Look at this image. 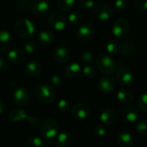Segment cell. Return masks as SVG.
Masks as SVG:
<instances>
[{
  "instance_id": "cell-19",
  "label": "cell",
  "mask_w": 147,
  "mask_h": 147,
  "mask_svg": "<svg viewBox=\"0 0 147 147\" xmlns=\"http://www.w3.org/2000/svg\"><path fill=\"white\" fill-rule=\"evenodd\" d=\"M26 57V53L20 48L10 49L8 53V60L13 65L22 64Z\"/></svg>"
},
{
  "instance_id": "cell-42",
  "label": "cell",
  "mask_w": 147,
  "mask_h": 147,
  "mask_svg": "<svg viewBox=\"0 0 147 147\" xmlns=\"http://www.w3.org/2000/svg\"><path fill=\"white\" fill-rule=\"evenodd\" d=\"M4 68H6V64H5V62H4V58H3V56L0 53V71H1L2 69H4Z\"/></svg>"
},
{
  "instance_id": "cell-28",
  "label": "cell",
  "mask_w": 147,
  "mask_h": 147,
  "mask_svg": "<svg viewBox=\"0 0 147 147\" xmlns=\"http://www.w3.org/2000/svg\"><path fill=\"white\" fill-rule=\"evenodd\" d=\"M106 51L109 55H114L121 51V42L117 40L112 39L106 43Z\"/></svg>"
},
{
  "instance_id": "cell-13",
  "label": "cell",
  "mask_w": 147,
  "mask_h": 147,
  "mask_svg": "<svg viewBox=\"0 0 147 147\" xmlns=\"http://www.w3.org/2000/svg\"><path fill=\"white\" fill-rule=\"evenodd\" d=\"M71 113L74 119L78 121H84L89 117L90 109L87 104L83 102H78L71 107Z\"/></svg>"
},
{
  "instance_id": "cell-43",
  "label": "cell",
  "mask_w": 147,
  "mask_h": 147,
  "mask_svg": "<svg viewBox=\"0 0 147 147\" xmlns=\"http://www.w3.org/2000/svg\"><path fill=\"white\" fill-rule=\"evenodd\" d=\"M3 105L2 102L0 101V115L3 114Z\"/></svg>"
},
{
  "instance_id": "cell-14",
  "label": "cell",
  "mask_w": 147,
  "mask_h": 147,
  "mask_svg": "<svg viewBox=\"0 0 147 147\" xmlns=\"http://www.w3.org/2000/svg\"><path fill=\"white\" fill-rule=\"evenodd\" d=\"M96 34V28L90 23L81 25L77 30V37L82 41H88L93 39Z\"/></svg>"
},
{
  "instance_id": "cell-40",
  "label": "cell",
  "mask_w": 147,
  "mask_h": 147,
  "mask_svg": "<svg viewBox=\"0 0 147 147\" xmlns=\"http://www.w3.org/2000/svg\"><path fill=\"white\" fill-rule=\"evenodd\" d=\"M50 82H51V84L53 85V87H59L61 84H62V79L61 78L55 74V75H53L50 78Z\"/></svg>"
},
{
  "instance_id": "cell-38",
  "label": "cell",
  "mask_w": 147,
  "mask_h": 147,
  "mask_svg": "<svg viewBox=\"0 0 147 147\" xmlns=\"http://www.w3.org/2000/svg\"><path fill=\"white\" fill-rule=\"evenodd\" d=\"M134 6L140 12H147V0H134Z\"/></svg>"
},
{
  "instance_id": "cell-16",
  "label": "cell",
  "mask_w": 147,
  "mask_h": 147,
  "mask_svg": "<svg viewBox=\"0 0 147 147\" xmlns=\"http://www.w3.org/2000/svg\"><path fill=\"white\" fill-rule=\"evenodd\" d=\"M25 73L31 78H38L42 73V65L37 60H30L25 65Z\"/></svg>"
},
{
  "instance_id": "cell-4",
  "label": "cell",
  "mask_w": 147,
  "mask_h": 147,
  "mask_svg": "<svg viewBox=\"0 0 147 147\" xmlns=\"http://www.w3.org/2000/svg\"><path fill=\"white\" fill-rule=\"evenodd\" d=\"M59 131V126L58 122L53 119H46L44 120L39 128V133L42 136V138L47 141H52L53 139L57 137Z\"/></svg>"
},
{
  "instance_id": "cell-35",
  "label": "cell",
  "mask_w": 147,
  "mask_h": 147,
  "mask_svg": "<svg viewBox=\"0 0 147 147\" xmlns=\"http://www.w3.org/2000/svg\"><path fill=\"white\" fill-rule=\"evenodd\" d=\"M115 9L118 12H124L128 8V2L127 0H115L114 3Z\"/></svg>"
},
{
  "instance_id": "cell-37",
  "label": "cell",
  "mask_w": 147,
  "mask_h": 147,
  "mask_svg": "<svg viewBox=\"0 0 147 147\" xmlns=\"http://www.w3.org/2000/svg\"><path fill=\"white\" fill-rule=\"evenodd\" d=\"M71 108L70 102L66 99H60L57 103V109L61 113H66Z\"/></svg>"
},
{
  "instance_id": "cell-31",
  "label": "cell",
  "mask_w": 147,
  "mask_h": 147,
  "mask_svg": "<svg viewBox=\"0 0 147 147\" xmlns=\"http://www.w3.org/2000/svg\"><path fill=\"white\" fill-rule=\"evenodd\" d=\"M136 132L142 137H147V120H141L136 125Z\"/></svg>"
},
{
  "instance_id": "cell-15",
  "label": "cell",
  "mask_w": 147,
  "mask_h": 147,
  "mask_svg": "<svg viewBox=\"0 0 147 147\" xmlns=\"http://www.w3.org/2000/svg\"><path fill=\"white\" fill-rule=\"evenodd\" d=\"M76 140L74 135L69 131H63L58 134L57 146L58 147H74Z\"/></svg>"
},
{
  "instance_id": "cell-3",
  "label": "cell",
  "mask_w": 147,
  "mask_h": 147,
  "mask_svg": "<svg viewBox=\"0 0 147 147\" xmlns=\"http://www.w3.org/2000/svg\"><path fill=\"white\" fill-rule=\"evenodd\" d=\"M36 99L45 104L53 103L56 98V91L54 88L47 84H38L34 89Z\"/></svg>"
},
{
  "instance_id": "cell-29",
  "label": "cell",
  "mask_w": 147,
  "mask_h": 147,
  "mask_svg": "<svg viewBox=\"0 0 147 147\" xmlns=\"http://www.w3.org/2000/svg\"><path fill=\"white\" fill-rule=\"evenodd\" d=\"M82 75L85 78H93L96 75V69L92 65H85L82 69Z\"/></svg>"
},
{
  "instance_id": "cell-27",
  "label": "cell",
  "mask_w": 147,
  "mask_h": 147,
  "mask_svg": "<svg viewBox=\"0 0 147 147\" xmlns=\"http://www.w3.org/2000/svg\"><path fill=\"white\" fill-rule=\"evenodd\" d=\"M77 0H58L57 6L62 12H69L76 6Z\"/></svg>"
},
{
  "instance_id": "cell-30",
  "label": "cell",
  "mask_w": 147,
  "mask_h": 147,
  "mask_svg": "<svg viewBox=\"0 0 147 147\" xmlns=\"http://www.w3.org/2000/svg\"><path fill=\"white\" fill-rule=\"evenodd\" d=\"M45 143L42 139L33 136L28 139L26 141V147H44Z\"/></svg>"
},
{
  "instance_id": "cell-33",
  "label": "cell",
  "mask_w": 147,
  "mask_h": 147,
  "mask_svg": "<svg viewBox=\"0 0 147 147\" xmlns=\"http://www.w3.org/2000/svg\"><path fill=\"white\" fill-rule=\"evenodd\" d=\"M80 60L84 65H89L94 60V53L91 51H84L80 55Z\"/></svg>"
},
{
  "instance_id": "cell-9",
  "label": "cell",
  "mask_w": 147,
  "mask_h": 147,
  "mask_svg": "<svg viewBox=\"0 0 147 147\" xmlns=\"http://www.w3.org/2000/svg\"><path fill=\"white\" fill-rule=\"evenodd\" d=\"M49 9V3L46 0H31L29 3V9L36 16H46Z\"/></svg>"
},
{
  "instance_id": "cell-25",
  "label": "cell",
  "mask_w": 147,
  "mask_h": 147,
  "mask_svg": "<svg viewBox=\"0 0 147 147\" xmlns=\"http://www.w3.org/2000/svg\"><path fill=\"white\" fill-rule=\"evenodd\" d=\"M117 100L121 104L128 106L134 102V94L127 89H121L117 93Z\"/></svg>"
},
{
  "instance_id": "cell-7",
  "label": "cell",
  "mask_w": 147,
  "mask_h": 147,
  "mask_svg": "<svg viewBox=\"0 0 147 147\" xmlns=\"http://www.w3.org/2000/svg\"><path fill=\"white\" fill-rule=\"evenodd\" d=\"M48 23L51 28L57 31H62L66 28L67 18L62 12L55 11L50 14L48 17Z\"/></svg>"
},
{
  "instance_id": "cell-32",
  "label": "cell",
  "mask_w": 147,
  "mask_h": 147,
  "mask_svg": "<svg viewBox=\"0 0 147 147\" xmlns=\"http://www.w3.org/2000/svg\"><path fill=\"white\" fill-rule=\"evenodd\" d=\"M67 21L72 25H78L82 22L83 17L79 12H71L67 17Z\"/></svg>"
},
{
  "instance_id": "cell-36",
  "label": "cell",
  "mask_w": 147,
  "mask_h": 147,
  "mask_svg": "<svg viewBox=\"0 0 147 147\" xmlns=\"http://www.w3.org/2000/svg\"><path fill=\"white\" fill-rule=\"evenodd\" d=\"M138 107L143 113H147V93L142 94L138 100Z\"/></svg>"
},
{
  "instance_id": "cell-26",
  "label": "cell",
  "mask_w": 147,
  "mask_h": 147,
  "mask_svg": "<svg viewBox=\"0 0 147 147\" xmlns=\"http://www.w3.org/2000/svg\"><path fill=\"white\" fill-rule=\"evenodd\" d=\"M37 40L40 44H42L44 46L51 45L54 41V34L51 31L44 29L38 34Z\"/></svg>"
},
{
  "instance_id": "cell-17",
  "label": "cell",
  "mask_w": 147,
  "mask_h": 147,
  "mask_svg": "<svg viewBox=\"0 0 147 147\" xmlns=\"http://www.w3.org/2000/svg\"><path fill=\"white\" fill-rule=\"evenodd\" d=\"M116 87L115 80L110 77H103L98 82V89L101 92L105 94L112 93Z\"/></svg>"
},
{
  "instance_id": "cell-12",
  "label": "cell",
  "mask_w": 147,
  "mask_h": 147,
  "mask_svg": "<svg viewBox=\"0 0 147 147\" xmlns=\"http://www.w3.org/2000/svg\"><path fill=\"white\" fill-rule=\"evenodd\" d=\"M115 80L122 87L129 86L134 81V74L129 68L122 67L116 71Z\"/></svg>"
},
{
  "instance_id": "cell-22",
  "label": "cell",
  "mask_w": 147,
  "mask_h": 147,
  "mask_svg": "<svg viewBox=\"0 0 147 147\" xmlns=\"http://www.w3.org/2000/svg\"><path fill=\"white\" fill-rule=\"evenodd\" d=\"M65 74L67 78L71 79H74L78 78L80 75H82V68L79 64L76 62H71L66 65L65 67Z\"/></svg>"
},
{
  "instance_id": "cell-41",
  "label": "cell",
  "mask_w": 147,
  "mask_h": 147,
  "mask_svg": "<svg viewBox=\"0 0 147 147\" xmlns=\"http://www.w3.org/2000/svg\"><path fill=\"white\" fill-rule=\"evenodd\" d=\"M81 7L84 9H90L94 7L95 1L94 0H81Z\"/></svg>"
},
{
  "instance_id": "cell-8",
  "label": "cell",
  "mask_w": 147,
  "mask_h": 147,
  "mask_svg": "<svg viewBox=\"0 0 147 147\" xmlns=\"http://www.w3.org/2000/svg\"><path fill=\"white\" fill-rule=\"evenodd\" d=\"M12 99L16 106L24 107L30 101V93L25 87H18L14 90Z\"/></svg>"
},
{
  "instance_id": "cell-24",
  "label": "cell",
  "mask_w": 147,
  "mask_h": 147,
  "mask_svg": "<svg viewBox=\"0 0 147 147\" xmlns=\"http://www.w3.org/2000/svg\"><path fill=\"white\" fill-rule=\"evenodd\" d=\"M121 52L126 57H132L136 53V45L135 43L130 40H124L121 43Z\"/></svg>"
},
{
  "instance_id": "cell-18",
  "label": "cell",
  "mask_w": 147,
  "mask_h": 147,
  "mask_svg": "<svg viewBox=\"0 0 147 147\" xmlns=\"http://www.w3.org/2000/svg\"><path fill=\"white\" fill-rule=\"evenodd\" d=\"M14 45L13 35L5 29L0 30V50L8 51L10 50Z\"/></svg>"
},
{
  "instance_id": "cell-6",
  "label": "cell",
  "mask_w": 147,
  "mask_h": 147,
  "mask_svg": "<svg viewBox=\"0 0 147 147\" xmlns=\"http://www.w3.org/2000/svg\"><path fill=\"white\" fill-rule=\"evenodd\" d=\"M9 119L13 122H19L27 120L31 125H37L40 122V119L34 116H29L28 113L22 109H16L9 114Z\"/></svg>"
},
{
  "instance_id": "cell-1",
  "label": "cell",
  "mask_w": 147,
  "mask_h": 147,
  "mask_svg": "<svg viewBox=\"0 0 147 147\" xmlns=\"http://www.w3.org/2000/svg\"><path fill=\"white\" fill-rule=\"evenodd\" d=\"M96 67L101 73L106 76H110L118 71V64L116 60L109 54H100L96 59Z\"/></svg>"
},
{
  "instance_id": "cell-39",
  "label": "cell",
  "mask_w": 147,
  "mask_h": 147,
  "mask_svg": "<svg viewBox=\"0 0 147 147\" xmlns=\"http://www.w3.org/2000/svg\"><path fill=\"white\" fill-rule=\"evenodd\" d=\"M94 133L100 137H103L107 134V129L103 125H96L94 127Z\"/></svg>"
},
{
  "instance_id": "cell-5",
  "label": "cell",
  "mask_w": 147,
  "mask_h": 147,
  "mask_svg": "<svg viewBox=\"0 0 147 147\" xmlns=\"http://www.w3.org/2000/svg\"><path fill=\"white\" fill-rule=\"evenodd\" d=\"M119 119L125 123H134L140 118L139 110L132 106H126L120 109L117 114Z\"/></svg>"
},
{
  "instance_id": "cell-34",
  "label": "cell",
  "mask_w": 147,
  "mask_h": 147,
  "mask_svg": "<svg viewBox=\"0 0 147 147\" xmlns=\"http://www.w3.org/2000/svg\"><path fill=\"white\" fill-rule=\"evenodd\" d=\"M37 50V44L34 40H28L24 43V52L28 54H33Z\"/></svg>"
},
{
  "instance_id": "cell-11",
  "label": "cell",
  "mask_w": 147,
  "mask_h": 147,
  "mask_svg": "<svg viewBox=\"0 0 147 147\" xmlns=\"http://www.w3.org/2000/svg\"><path fill=\"white\" fill-rule=\"evenodd\" d=\"M129 28L130 25L128 21H127L124 18H120L114 22L112 28V33L115 37L124 38L127 35L129 32Z\"/></svg>"
},
{
  "instance_id": "cell-23",
  "label": "cell",
  "mask_w": 147,
  "mask_h": 147,
  "mask_svg": "<svg viewBox=\"0 0 147 147\" xmlns=\"http://www.w3.org/2000/svg\"><path fill=\"white\" fill-rule=\"evenodd\" d=\"M53 57L59 64L66 63L70 59V52L65 47L59 46L53 50Z\"/></svg>"
},
{
  "instance_id": "cell-10",
  "label": "cell",
  "mask_w": 147,
  "mask_h": 147,
  "mask_svg": "<svg viewBox=\"0 0 147 147\" xmlns=\"http://www.w3.org/2000/svg\"><path fill=\"white\" fill-rule=\"evenodd\" d=\"M113 8L107 3H100L94 8L95 17L102 22H106L113 16Z\"/></svg>"
},
{
  "instance_id": "cell-21",
  "label": "cell",
  "mask_w": 147,
  "mask_h": 147,
  "mask_svg": "<svg viewBox=\"0 0 147 147\" xmlns=\"http://www.w3.org/2000/svg\"><path fill=\"white\" fill-rule=\"evenodd\" d=\"M116 140L119 147H133L134 145V139L127 131L120 132L117 135Z\"/></svg>"
},
{
  "instance_id": "cell-2",
  "label": "cell",
  "mask_w": 147,
  "mask_h": 147,
  "mask_svg": "<svg viewBox=\"0 0 147 147\" xmlns=\"http://www.w3.org/2000/svg\"><path fill=\"white\" fill-rule=\"evenodd\" d=\"M16 34L24 40L31 39L35 33V26L28 18H20L15 23Z\"/></svg>"
},
{
  "instance_id": "cell-44",
  "label": "cell",
  "mask_w": 147,
  "mask_h": 147,
  "mask_svg": "<svg viewBox=\"0 0 147 147\" xmlns=\"http://www.w3.org/2000/svg\"><path fill=\"white\" fill-rule=\"evenodd\" d=\"M139 147H144V146H139Z\"/></svg>"
},
{
  "instance_id": "cell-20",
  "label": "cell",
  "mask_w": 147,
  "mask_h": 147,
  "mask_svg": "<svg viewBox=\"0 0 147 147\" xmlns=\"http://www.w3.org/2000/svg\"><path fill=\"white\" fill-rule=\"evenodd\" d=\"M118 117L116 111L112 108H105L100 114V121L104 125L113 124Z\"/></svg>"
}]
</instances>
